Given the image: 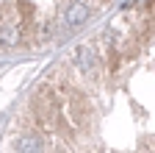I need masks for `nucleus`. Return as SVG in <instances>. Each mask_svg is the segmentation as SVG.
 <instances>
[{"label":"nucleus","mask_w":155,"mask_h":153,"mask_svg":"<svg viewBox=\"0 0 155 153\" xmlns=\"http://www.w3.org/2000/svg\"><path fill=\"white\" fill-rule=\"evenodd\" d=\"M86 20H89V9H86L83 3H72V6L64 11V23H67V28H81Z\"/></svg>","instance_id":"obj_1"},{"label":"nucleus","mask_w":155,"mask_h":153,"mask_svg":"<svg viewBox=\"0 0 155 153\" xmlns=\"http://www.w3.org/2000/svg\"><path fill=\"white\" fill-rule=\"evenodd\" d=\"M17 42H19V31H17V25H11V23L0 25V45H3V47H14Z\"/></svg>","instance_id":"obj_3"},{"label":"nucleus","mask_w":155,"mask_h":153,"mask_svg":"<svg viewBox=\"0 0 155 153\" xmlns=\"http://www.w3.org/2000/svg\"><path fill=\"white\" fill-rule=\"evenodd\" d=\"M75 61H78V67H81L83 72H91L94 70V59H91V53L86 47H78L75 50Z\"/></svg>","instance_id":"obj_4"},{"label":"nucleus","mask_w":155,"mask_h":153,"mask_svg":"<svg viewBox=\"0 0 155 153\" xmlns=\"http://www.w3.org/2000/svg\"><path fill=\"white\" fill-rule=\"evenodd\" d=\"M14 148H17V153H42L45 150V145H42L39 137H19L14 142Z\"/></svg>","instance_id":"obj_2"}]
</instances>
